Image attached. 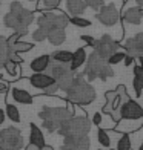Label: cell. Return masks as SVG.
Masks as SVG:
<instances>
[{
	"label": "cell",
	"mask_w": 143,
	"mask_h": 150,
	"mask_svg": "<svg viewBox=\"0 0 143 150\" xmlns=\"http://www.w3.org/2000/svg\"><path fill=\"white\" fill-rule=\"evenodd\" d=\"M31 127V135H29V144L36 146L37 149H43L46 144H45V136L42 133V130L39 129L37 124H34V122H31L29 124Z\"/></svg>",
	"instance_id": "obj_18"
},
{
	"label": "cell",
	"mask_w": 143,
	"mask_h": 150,
	"mask_svg": "<svg viewBox=\"0 0 143 150\" xmlns=\"http://www.w3.org/2000/svg\"><path fill=\"white\" fill-rule=\"evenodd\" d=\"M105 100H106V103L103 109H102V112L106 115H111L114 122H120V107L129 100L126 87L123 84H120L115 87V91L105 92Z\"/></svg>",
	"instance_id": "obj_5"
},
{
	"label": "cell",
	"mask_w": 143,
	"mask_h": 150,
	"mask_svg": "<svg viewBox=\"0 0 143 150\" xmlns=\"http://www.w3.org/2000/svg\"><path fill=\"white\" fill-rule=\"evenodd\" d=\"M135 2H137V6H139V8L143 9V0H135Z\"/></svg>",
	"instance_id": "obj_42"
},
{
	"label": "cell",
	"mask_w": 143,
	"mask_h": 150,
	"mask_svg": "<svg viewBox=\"0 0 143 150\" xmlns=\"http://www.w3.org/2000/svg\"><path fill=\"white\" fill-rule=\"evenodd\" d=\"M95 18L105 26H114L120 20V12L115 8L114 3H109V5L102 6L100 11L97 12V16H95Z\"/></svg>",
	"instance_id": "obj_12"
},
{
	"label": "cell",
	"mask_w": 143,
	"mask_h": 150,
	"mask_svg": "<svg viewBox=\"0 0 143 150\" xmlns=\"http://www.w3.org/2000/svg\"><path fill=\"white\" fill-rule=\"evenodd\" d=\"M92 124H94V126H100V124H102V113H100V112H95V113H94Z\"/></svg>",
	"instance_id": "obj_37"
},
{
	"label": "cell",
	"mask_w": 143,
	"mask_h": 150,
	"mask_svg": "<svg viewBox=\"0 0 143 150\" xmlns=\"http://www.w3.org/2000/svg\"><path fill=\"white\" fill-rule=\"evenodd\" d=\"M11 95H12V98H14V101H17V103H20V104H32V95L25 89L12 87Z\"/></svg>",
	"instance_id": "obj_21"
},
{
	"label": "cell",
	"mask_w": 143,
	"mask_h": 150,
	"mask_svg": "<svg viewBox=\"0 0 143 150\" xmlns=\"http://www.w3.org/2000/svg\"><path fill=\"white\" fill-rule=\"evenodd\" d=\"M69 23H72L74 26H79V28H88L91 26V22L88 18H82V17H71Z\"/></svg>",
	"instance_id": "obj_31"
},
{
	"label": "cell",
	"mask_w": 143,
	"mask_h": 150,
	"mask_svg": "<svg viewBox=\"0 0 143 150\" xmlns=\"http://www.w3.org/2000/svg\"><path fill=\"white\" fill-rule=\"evenodd\" d=\"M51 64V55H48V54H43V55H40L37 58H34L29 64V69L34 72V74H45V71L49 67Z\"/></svg>",
	"instance_id": "obj_16"
},
{
	"label": "cell",
	"mask_w": 143,
	"mask_h": 150,
	"mask_svg": "<svg viewBox=\"0 0 143 150\" xmlns=\"http://www.w3.org/2000/svg\"><path fill=\"white\" fill-rule=\"evenodd\" d=\"M48 69H49V74H48V75H51V77H52V80L56 81V84L59 86L60 91L66 92L68 89H69L71 84H72V81H74V78H76V72L71 71L69 64L54 63V61H51V64H49Z\"/></svg>",
	"instance_id": "obj_8"
},
{
	"label": "cell",
	"mask_w": 143,
	"mask_h": 150,
	"mask_svg": "<svg viewBox=\"0 0 143 150\" xmlns=\"http://www.w3.org/2000/svg\"><path fill=\"white\" fill-rule=\"evenodd\" d=\"M86 6H89L94 11H100L102 6H105V0H83Z\"/></svg>",
	"instance_id": "obj_32"
},
{
	"label": "cell",
	"mask_w": 143,
	"mask_h": 150,
	"mask_svg": "<svg viewBox=\"0 0 143 150\" xmlns=\"http://www.w3.org/2000/svg\"><path fill=\"white\" fill-rule=\"evenodd\" d=\"M57 91H60V89H59V86L54 83V84H51L49 87H46V89L43 91V93H45V95H56Z\"/></svg>",
	"instance_id": "obj_35"
},
{
	"label": "cell",
	"mask_w": 143,
	"mask_h": 150,
	"mask_svg": "<svg viewBox=\"0 0 143 150\" xmlns=\"http://www.w3.org/2000/svg\"><path fill=\"white\" fill-rule=\"evenodd\" d=\"M89 136H66L63 138V150H89Z\"/></svg>",
	"instance_id": "obj_13"
},
{
	"label": "cell",
	"mask_w": 143,
	"mask_h": 150,
	"mask_svg": "<svg viewBox=\"0 0 143 150\" xmlns=\"http://www.w3.org/2000/svg\"><path fill=\"white\" fill-rule=\"evenodd\" d=\"M37 29H40L48 38V34L56 29H65L69 25V17L63 12H45L37 18Z\"/></svg>",
	"instance_id": "obj_6"
},
{
	"label": "cell",
	"mask_w": 143,
	"mask_h": 150,
	"mask_svg": "<svg viewBox=\"0 0 143 150\" xmlns=\"http://www.w3.org/2000/svg\"><path fill=\"white\" fill-rule=\"evenodd\" d=\"M34 22V12L26 9L22 3L12 2L9 12L3 17V23L6 28L14 29V32H22L26 34L28 26Z\"/></svg>",
	"instance_id": "obj_2"
},
{
	"label": "cell",
	"mask_w": 143,
	"mask_h": 150,
	"mask_svg": "<svg viewBox=\"0 0 143 150\" xmlns=\"http://www.w3.org/2000/svg\"><path fill=\"white\" fill-rule=\"evenodd\" d=\"M5 69H6V72H8L11 77H19V64L17 63H14V61H6V64H5Z\"/></svg>",
	"instance_id": "obj_30"
},
{
	"label": "cell",
	"mask_w": 143,
	"mask_h": 150,
	"mask_svg": "<svg viewBox=\"0 0 143 150\" xmlns=\"http://www.w3.org/2000/svg\"><path fill=\"white\" fill-rule=\"evenodd\" d=\"M115 150H131V138L128 133H123L122 138L117 141V149Z\"/></svg>",
	"instance_id": "obj_28"
},
{
	"label": "cell",
	"mask_w": 143,
	"mask_h": 150,
	"mask_svg": "<svg viewBox=\"0 0 143 150\" xmlns=\"http://www.w3.org/2000/svg\"><path fill=\"white\" fill-rule=\"evenodd\" d=\"M120 47V43L117 40H112L108 34L102 35L99 40H95V46H94V52L97 54L100 58L108 60L112 54H115Z\"/></svg>",
	"instance_id": "obj_10"
},
{
	"label": "cell",
	"mask_w": 143,
	"mask_h": 150,
	"mask_svg": "<svg viewBox=\"0 0 143 150\" xmlns=\"http://www.w3.org/2000/svg\"><path fill=\"white\" fill-rule=\"evenodd\" d=\"M29 83L32 87H36V89H42L45 91L46 87H49L51 84H54L56 81L52 80L51 75L48 74H34L29 77Z\"/></svg>",
	"instance_id": "obj_15"
},
{
	"label": "cell",
	"mask_w": 143,
	"mask_h": 150,
	"mask_svg": "<svg viewBox=\"0 0 143 150\" xmlns=\"http://www.w3.org/2000/svg\"><path fill=\"white\" fill-rule=\"evenodd\" d=\"M40 150H54V149H52L51 146H45L43 149H40Z\"/></svg>",
	"instance_id": "obj_43"
},
{
	"label": "cell",
	"mask_w": 143,
	"mask_h": 150,
	"mask_svg": "<svg viewBox=\"0 0 143 150\" xmlns=\"http://www.w3.org/2000/svg\"><path fill=\"white\" fill-rule=\"evenodd\" d=\"M139 63H140L139 66H142V67H143V55H142V57H139Z\"/></svg>",
	"instance_id": "obj_44"
},
{
	"label": "cell",
	"mask_w": 143,
	"mask_h": 150,
	"mask_svg": "<svg viewBox=\"0 0 143 150\" xmlns=\"http://www.w3.org/2000/svg\"><path fill=\"white\" fill-rule=\"evenodd\" d=\"M134 91H135V95L140 97L142 95V91H143V67L142 66H134Z\"/></svg>",
	"instance_id": "obj_22"
},
{
	"label": "cell",
	"mask_w": 143,
	"mask_h": 150,
	"mask_svg": "<svg viewBox=\"0 0 143 150\" xmlns=\"http://www.w3.org/2000/svg\"><path fill=\"white\" fill-rule=\"evenodd\" d=\"M71 60H72V52L69 51H56L51 54V61H54V63L69 64Z\"/></svg>",
	"instance_id": "obj_23"
},
{
	"label": "cell",
	"mask_w": 143,
	"mask_h": 150,
	"mask_svg": "<svg viewBox=\"0 0 143 150\" xmlns=\"http://www.w3.org/2000/svg\"><path fill=\"white\" fill-rule=\"evenodd\" d=\"M139 121L143 120V107L129 98L126 103L120 107V121Z\"/></svg>",
	"instance_id": "obj_11"
},
{
	"label": "cell",
	"mask_w": 143,
	"mask_h": 150,
	"mask_svg": "<svg viewBox=\"0 0 143 150\" xmlns=\"http://www.w3.org/2000/svg\"><path fill=\"white\" fill-rule=\"evenodd\" d=\"M139 150H143V142H142V144H140V149Z\"/></svg>",
	"instance_id": "obj_45"
},
{
	"label": "cell",
	"mask_w": 143,
	"mask_h": 150,
	"mask_svg": "<svg viewBox=\"0 0 143 150\" xmlns=\"http://www.w3.org/2000/svg\"><path fill=\"white\" fill-rule=\"evenodd\" d=\"M6 117H8L12 122H20V112H19V109L14 106V104H11V103H6Z\"/></svg>",
	"instance_id": "obj_26"
},
{
	"label": "cell",
	"mask_w": 143,
	"mask_h": 150,
	"mask_svg": "<svg viewBox=\"0 0 143 150\" xmlns=\"http://www.w3.org/2000/svg\"><path fill=\"white\" fill-rule=\"evenodd\" d=\"M39 117L43 121V124H42L43 129H46L49 133H54L62 127V124L65 121L76 117V115L68 107H48V106H45L39 112Z\"/></svg>",
	"instance_id": "obj_3"
},
{
	"label": "cell",
	"mask_w": 143,
	"mask_h": 150,
	"mask_svg": "<svg viewBox=\"0 0 143 150\" xmlns=\"http://www.w3.org/2000/svg\"><path fill=\"white\" fill-rule=\"evenodd\" d=\"M122 18H123V22H126V23L139 25V23L142 22V18H143V9L139 8V6H132V8H128V9L123 12Z\"/></svg>",
	"instance_id": "obj_17"
},
{
	"label": "cell",
	"mask_w": 143,
	"mask_h": 150,
	"mask_svg": "<svg viewBox=\"0 0 143 150\" xmlns=\"http://www.w3.org/2000/svg\"><path fill=\"white\" fill-rule=\"evenodd\" d=\"M125 57H126V52H122V51H117L115 54H112V55L106 60V63L109 64V66H114V64H119V63H122V61L125 60Z\"/></svg>",
	"instance_id": "obj_29"
},
{
	"label": "cell",
	"mask_w": 143,
	"mask_h": 150,
	"mask_svg": "<svg viewBox=\"0 0 143 150\" xmlns=\"http://www.w3.org/2000/svg\"><path fill=\"white\" fill-rule=\"evenodd\" d=\"M95 89L85 80L82 74H76L71 87L66 91V100L68 103L77 104V106H86L91 104L95 100Z\"/></svg>",
	"instance_id": "obj_1"
},
{
	"label": "cell",
	"mask_w": 143,
	"mask_h": 150,
	"mask_svg": "<svg viewBox=\"0 0 143 150\" xmlns=\"http://www.w3.org/2000/svg\"><path fill=\"white\" fill-rule=\"evenodd\" d=\"M32 40H34V42H43V40H46V35H45V34L42 32V31H40V29H36V31H34L32 32Z\"/></svg>",
	"instance_id": "obj_34"
},
{
	"label": "cell",
	"mask_w": 143,
	"mask_h": 150,
	"mask_svg": "<svg viewBox=\"0 0 143 150\" xmlns=\"http://www.w3.org/2000/svg\"><path fill=\"white\" fill-rule=\"evenodd\" d=\"M26 2H32V0H26Z\"/></svg>",
	"instance_id": "obj_46"
},
{
	"label": "cell",
	"mask_w": 143,
	"mask_h": 150,
	"mask_svg": "<svg viewBox=\"0 0 143 150\" xmlns=\"http://www.w3.org/2000/svg\"><path fill=\"white\" fill-rule=\"evenodd\" d=\"M60 0H43V6H40V9H54L57 8Z\"/></svg>",
	"instance_id": "obj_33"
},
{
	"label": "cell",
	"mask_w": 143,
	"mask_h": 150,
	"mask_svg": "<svg viewBox=\"0 0 143 150\" xmlns=\"http://www.w3.org/2000/svg\"><path fill=\"white\" fill-rule=\"evenodd\" d=\"M97 139H99L102 147H105V149H109L111 147V138H109V135H108V132L105 130V129H99Z\"/></svg>",
	"instance_id": "obj_27"
},
{
	"label": "cell",
	"mask_w": 143,
	"mask_h": 150,
	"mask_svg": "<svg viewBox=\"0 0 143 150\" xmlns=\"http://www.w3.org/2000/svg\"><path fill=\"white\" fill-rule=\"evenodd\" d=\"M80 40L82 42H85L88 46H95V38L94 37H91V35H80Z\"/></svg>",
	"instance_id": "obj_36"
},
{
	"label": "cell",
	"mask_w": 143,
	"mask_h": 150,
	"mask_svg": "<svg viewBox=\"0 0 143 150\" xmlns=\"http://www.w3.org/2000/svg\"><path fill=\"white\" fill-rule=\"evenodd\" d=\"M8 43H6V38L0 35V69L5 67L6 61H8Z\"/></svg>",
	"instance_id": "obj_25"
},
{
	"label": "cell",
	"mask_w": 143,
	"mask_h": 150,
	"mask_svg": "<svg viewBox=\"0 0 143 150\" xmlns=\"http://www.w3.org/2000/svg\"><path fill=\"white\" fill-rule=\"evenodd\" d=\"M5 118H6V113H5V110L3 109H0V126L5 122Z\"/></svg>",
	"instance_id": "obj_40"
},
{
	"label": "cell",
	"mask_w": 143,
	"mask_h": 150,
	"mask_svg": "<svg viewBox=\"0 0 143 150\" xmlns=\"http://www.w3.org/2000/svg\"><path fill=\"white\" fill-rule=\"evenodd\" d=\"M125 66L126 67H129V66H131L132 63H134V57H131V55H128V54H126V57H125Z\"/></svg>",
	"instance_id": "obj_38"
},
{
	"label": "cell",
	"mask_w": 143,
	"mask_h": 150,
	"mask_svg": "<svg viewBox=\"0 0 143 150\" xmlns=\"http://www.w3.org/2000/svg\"><path fill=\"white\" fill-rule=\"evenodd\" d=\"M48 42H49L51 45L54 46H59V45H62L65 43V40H66V32L65 29H56V31H52L48 34Z\"/></svg>",
	"instance_id": "obj_24"
},
{
	"label": "cell",
	"mask_w": 143,
	"mask_h": 150,
	"mask_svg": "<svg viewBox=\"0 0 143 150\" xmlns=\"http://www.w3.org/2000/svg\"><path fill=\"white\" fill-rule=\"evenodd\" d=\"M91 130V122L85 115L82 117H72L68 121H65L62 127L57 130L59 135H62L63 138L66 136H85Z\"/></svg>",
	"instance_id": "obj_7"
},
{
	"label": "cell",
	"mask_w": 143,
	"mask_h": 150,
	"mask_svg": "<svg viewBox=\"0 0 143 150\" xmlns=\"http://www.w3.org/2000/svg\"><path fill=\"white\" fill-rule=\"evenodd\" d=\"M66 11L72 17H80L86 11V5L83 0H66Z\"/></svg>",
	"instance_id": "obj_20"
},
{
	"label": "cell",
	"mask_w": 143,
	"mask_h": 150,
	"mask_svg": "<svg viewBox=\"0 0 143 150\" xmlns=\"http://www.w3.org/2000/svg\"><path fill=\"white\" fill-rule=\"evenodd\" d=\"M82 75L85 77V80L89 83V81L94 80H102V81H106L108 78L114 77V71L112 67L106 63V60L100 58L95 52H92L89 57L86 58V66H85V71L82 72Z\"/></svg>",
	"instance_id": "obj_4"
},
{
	"label": "cell",
	"mask_w": 143,
	"mask_h": 150,
	"mask_svg": "<svg viewBox=\"0 0 143 150\" xmlns=\"http://www.w3.org/2000/svg\"><path fill=\"white\" fill-rule=\"evenodd\" d=\"M86 58H88V55H86V49H85V47H79L76 52H72V60L69 63L71 71L76 72L79 67H82L86 63Z\"/></svg>",
	"instance_id": "obj_19"
},
{
	"label": "cell",
	"mask_w": 143,
	"mask_h": 150,
	"mask_svg": "<svg viewBox=\"0 0 143 150\" xmlns=\"http://www.w3.org/2000/svg\"><path fill=\"white\" fill-rule=\"evenodd\" d=\"M25 150H40V149H37L36 146H32V144H28V146H26V149Z\"/></svg>",
	"instance_id": "obj_41"
},
{
	"label": "cell",
	"mask_w": 143,
	"mask_h": 150,
	"mask_svg": "<svg viewBox=\"0 0 143 150\" xmlns=\"http://www.w3.org/2000/svg\"><path fill=\"white\" fill-rule=\"evenodd\" d=\"M6 87H8V84L5 83V81H3V78H2V75H0V93H2V92H5V91H6Z\"/></svg>",
	"instance_id": "obj_39"
},
{
	"label": "cell",
	"mask_w": 143,
	"mask_h": 150,
	"mask_svg": "<svg viewBox=\"0 0 143 150\" xmlns=\"http://www.w3.org/2000/svg\"><path fill=\"white\" fill-rule=\"evenodd\" d=\"M123 47L128 55L131 57H142L143 55V32H139L137 35L128 38L123 43Z\"/></svg>",
	"instance_id": "obj_14"
},
{
	"label": "cell",
	"mask_w": 143,
	"mask_h": 150,
	"mask_svg": "<svg viewBox=\"0 0 143 150\" xmlns=\"http://www.w3.org/2000/svg\"><path fill=\"white\" fill-rule=\"evenodd\" d=\"M23 136L16 127H6L0 132V150H22Z\"/></svg>",
	"instance_id": "obj_9"
}]
</instances>
